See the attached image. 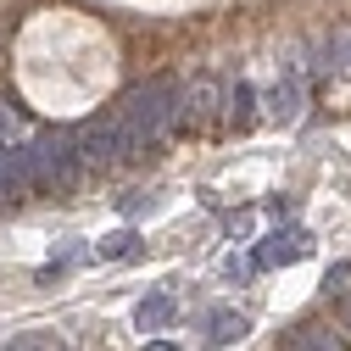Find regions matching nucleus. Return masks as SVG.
Returning a JSON list of instances; mask_svg holds the SVG:
<instances>
[{"mask_svg":"<svg viewBox=\"0 0 351 351\" xmlns=\"http://www.w3.org/2000/svg\"><path fill=\"white\" fill-rule=\"evenodd\" d=\"M23 173H28V190H45V195H67L78 179H84V162L73 151V134L67 128H39L23 145Z\"/></svg>","mask_w":351,"mask_h":351,"instance_id":"obj_1","label":"nucleus"},{"mask_svg":"<svg viewBox=\"0 0 351 351\" xmlns=\"http://www.w3.org/2000/svg\"><path fill=\"white\" fill-rule=\"evenodd\" d=\"M117 117H123V128H128V140H134V151H145L151 140H162L167 128L184 117V84L151 78V84H140V90L117 106Z\"/></svg>","mask_w":351,"mask_h":351,"instance_id":"obj_2","label":"nucleus"},{"mask_svg":"<svg viewBox=\"0 0 351 351\" xmlns=\"http://www.w3.org/2000/svg\"><path fill=\"white\" fill-rule=\"evenodd\" d=\"M73 151H78L84 173H95V167H112L123 156H134V140H128L123 117L112 112V117H90L84 128H73Z\"/></svg>","mask_w":351,"mask_h":351,"instance_id":"obj_3","label":"nucleus"},{"mask_svg":"<svg viewBox=\"0 0 351 351\" xmlns=\"http://www.w3.org/2000/svg\"><path fill=\"white\" fill-rule=\"evenodd\" d=\"M306 251H313V234H306L301 223H290V229H274L268 240L251 251V268H256V274H268V268H290V262H301Z\"/></svg>","mask_w":351,"mask_h":351,"instance_id":"obj_4","label":"nucleus"},{"mask_svg":"<svg viewBox=\"0 0 351 351\" xmlns=\"http://www.w3.org/2000/svg\"><path fill=\"white\" fill-rule=\"evenodd\" d=\"M279 351H346V335L335 324H290Z\"/></svg>","mask_w":351,"mask_h":351,"instance_id":"obj_5","label":"nucleus"},{"mask_svg":"<svg viewBox=\"0 0 351 351\" xmlns=\"http://www.w3.org/2000/svg\"><path fill=\"white\" fill-rule=\"evenodd\" d=\"M173 313H179L173 290H151V295L134 306V329H140V335H162V329L173 324Z\"/></svg>","mask_w":351,"mask_h":351,"instance_id":"obj_6","label":"nucleus"},{"mask_svg":"<svg viewBox=\"0 0 351 351\" xmlns=\"http://www.w3.org/2000/svg\"><path fill=\"white\" fill-rule=\"evenodd\" d=\"M301 106H306V90H301V78L295 73H285L274 90H268V117H279V123H295L301 117Z\"/></svg>","mask_w":351,"mask_h":351,"instance_id":"obj_7","label":"nucleus"},{"mask_svg":"<svg viewBox=\"0 0 351 351\" xmlns=\"http://www.w3.org/2000/svg\"><path fill=\"white\" fill-rule=\"evenodd\" d=\"M251 324H245V313H229V306H212L206 313V340L212 346H229V340H240Z\"/></svg>","mask_w":351,"mask_h":351,"instance_id":"obj_8","label":"nucleus"},{"mask_svg":"<svg viewBox=\"0 0 351 351\" xmlns=\"http://www.w3.org/2000/svg\"><path fill=\"white\" fill-rule=\"evenodd\" d=\"M318 67H329V73H351V28L335 34L329 45H324V62H318Z\"/></svg>","mask_w":351,"mask_h":351,"instance_id":"obj_9","label":"nucleus"},{"mask_svg":"<svg viewBox=\"0 0 351 351\" xmlns=\"http://www.w3.org/2000/svg\"><path fill=\"white\" fill-rule=\"evenodd\" d=\"M128 251H134V229H112V234L95 245V256H101V262H117V256H128Z\"/></svg>","mask_w":351,"mask_h":351,"instance_id":"obj_10","label":"nucleus"},{"mask_svg":"<svg viewBox=\"0 0 351 351\" xmlns=\"http://www.w3.org/2000/svg\"><path fill=\"white\" fill-rule=\"evenodd\" d=\"M0 351H67V340H56V335H17V340H6Z\"/></svg>","mask_w":351,"mask_h":351,"instance_id":"obj_11","label":"nucleus"},{"mask_svg":"<svg viewBox=\"0 0 351 351\" xmlns=\"http://www.w3.org/2000/svg\"><path fill=\"white\" fill-rule=\"evenodd\" d=\"M0 140H6V145H23L28 140V128H23V117L6 106V101H0Z\"/></svg>","mask_w":351,"mask_h":351,"instance_id":"obj_12","label":"nucleus"},{"mask_svg":"<svg viewBox=\"0 0 351 351\" xmlns=\"http://www.w3.org/2000/svg\"><path fill=\"white\" fill-rule=\"evenodd\" d=\"M251 274H256V268H251V256H229V262H223V279H229V285H245Z\"/></svg>","mask_w":351,"mask_h":351,"instance_id":"obj_13","label":"nucleus"},{"mask_svg":"<svg viewBox=\"0 0 351 351\" xmlns=\"http://www.w3.org/2000/svg\"><path fill=\"white\" fill-rule=\"evenodd\" d=\"M340 318H346V329H351V295H346V306H340Z\"/></svg>","mask_w":351,"mask_h":351,"instance_id":"obj_14","label":"nucleus"},{"mask_svg":"<svg viewBox=\"0 0 351 351\" xmlns=\"http://www.w3.org/2000/svg\"><path fill=\"white\" fill-rule=\"evenodd\" d=\"M151 351H173V346H151Z\"/></svg>","mask_w":351,"mask_h":351,"instance_id":"obj_15","label":"nucleus"}]
</instances>
